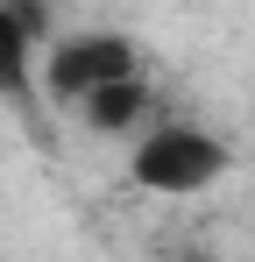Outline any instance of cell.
Listing matches in <instances>:
<instances>
[{
    "label": "cell",
    "instance_id": "6da1fadb",
    "mask_svg": "<svg viewBox=\"0 0 255 262\" xmlns=\"http://www.w3.org/2000/svg\"><path fill=\"white\" fill-rule=\"evenodd\" d=\"M234 170V149L206 128V121H149V128L128 142V177L149 191V199H199L220 177Z\"/></svg>",
    "mask_w": 255,
    "mask_h": 262
},
{
    "label": "cell",
    "instance_id": "7a4b0ae2",
    "mask_svg": "<svg viewBox=\"0 0 255 262\" xmlns=\"http://www.w3.org/2000/svg\"><path fill=\"white\" fill-rule=\"evenodd\" d=\"M121 78H142V57L121 29H71L42 50V99L50 106H71L78 114L85 99H99Z\"/></svg>",
    "mask_w": 255,
    "mask_h": 262
},
{
    "label": "cell",
    "instance_id": "3957f363",
    "mask_svg": "<svg viewBox=\"0 0 255 262\" xmlns=\"http://www.w3.org/2000/svg\"><path fill=\"white\" fill-rule=\"evenodd\" d=\"M0 99L7 106H36L42 99V43L29 36L14 0H0Z\"/></svg>",
    "mask_w": 255,
    "mask_h": 262
},
{
    "label": "cell",
    "instance_id": "277c9868",
    "mask_svg": "<svg viewBox=\"0 0 255 262\" xmlns=\"http://www.w3.org/2000/svg\"><path fill=\"white\" fill-rule=\"evenodd\" d=\"M78 114H85L99 135H128V142L149 128V121H163V114H156V85H149V78H121V85H107L99 99H85Z\"/></svg>",
    "mask_w": 255,
    "mask_h": 262
},
{
    "label": "cell",
    "instance_id": "5b68a950",
    "mask_svg": "<svg viewBox=\"0 0 255 262\" xmlns=\"http://www.w3.org/2000/svg\"><path fill=\"white\" fill-rule=\"evenodd\" d=\"M149 262H220V255H213V241H206V234L177 227V234H163V241H156V255H149Z\"/></svg>",
    "mask_w": 255,
    "mask_h": 262
},
{
    "label": "cell",
    "instance_id": "8992f818",
    "mask_svg": "<svg viewBox=\"0 0 255 262\" xmlns=\"http://www.w3.org/2000/svg\"><path fill=\"white\" fill-rule=\"evenodd\" d=\"M14 7H22V21H29V36H36L42 50L57 43V36H50V7H57V0H14Z\"/></svg>",
    "mask_w": 255,
    "mask_h": 262
}]
</instances>
